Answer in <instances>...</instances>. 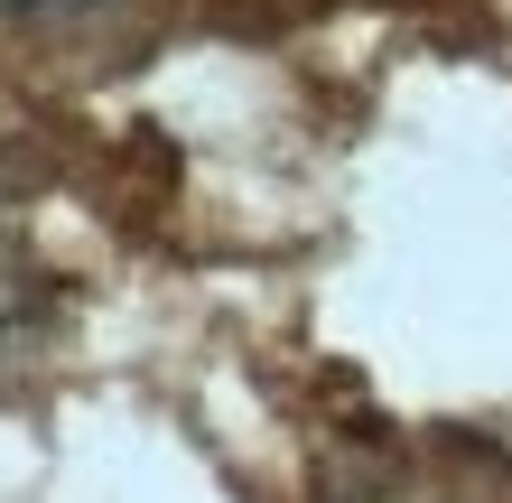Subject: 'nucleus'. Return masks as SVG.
Segmentation results:
<instances>
[{
	"mask_svg": "<svg viewBox=\"0 0 512 503\" xmlns=\"http://www.w3.org/2000/svg\"><path fill=\"white\" fill-rule=\"evenodd\" d=\"M0 10H94V0H0Z\"/></svg>",
	"mask_w": 512,
	"mask_h": 503,
	"instance_id": "obj_1",
	"label": "nucleus"
}]
</instances>
